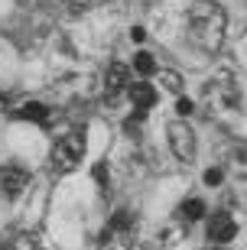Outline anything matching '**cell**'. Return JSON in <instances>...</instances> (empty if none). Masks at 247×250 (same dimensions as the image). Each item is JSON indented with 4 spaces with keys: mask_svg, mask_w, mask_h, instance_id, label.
Instances as JSON below:
<instances>
[{
    "mask_svg": "<svg viewBox=\"0 0 247 250\" xmlns=\"http://www.w3.org/2000/svg\"><path fill=\"white\" fill-rule=\"evenodd\" d=\"M185 33H189V42H192L199 52H218L221 42H225V33H228V17L221 3L215 0H195L189 13H185Z\"/></svg>",
    "mask_w": 247,
    "mask_h": 250,
    "instance_id": "6da1fadb",
    "label": "cell"
},
{
    "mask_svg": "<svg viewBox=\"0 0 247 250\" xmlns=\"http://www.w3.org/2000/svg\"><path fill=\"white\" fill-rule=\"evenodd\" d=\"M205 101H208L211 114L221 117V121H231L241 114V88L238 82L231 78V72H218L205 84Z\"/></svg>",
    "mask_w": 247,
    "mask_h": 250,
    "instance_id": "7a4b0ae2",
    "label": "cell"
},
{
    "mask_svg": "<svg viewBox=\"0 0 247 250\" xmlns=\"http://www.w3.org/2000/svg\"><path fill=\"white\" fill-rule=\"evenodd\" d=\"M85 149H88V140H85L82 130H72V133L59 137V140H55V146H52V159H49L52 172H55V176L75 172V169L82 166Z\"/></svg>",
    "mask_w": 247,
    "mask_h": 250,
    "instance_id": "3957f363",
    "label": "cell"
},
{
    "mask_svg": "<svg viewBox=\"0 0 247 250\" xmlns=\"http://www.w3.org/2000/svg\"><path fill=\"white\" fill-rule=\"evenodd\" d=\"M101 244L111 250H130L137 244V218L127 208H117L111 214V221L104 224V234H101Z\"/></svg>",
    "mask_w": 247,
    "mask_h": 250,
    "instance_id": "277c9868",
    "label": "cell"
},
{
    "mask_svg": "<svg viewBox=\"0 0 247 250\" xmlns=\"http://www.w3.org/2000/svg\"><path fill=\"white\" fill-rule=\"evenodd\" d=\"M166 137H169L173 156L179 159V163H192V159H195V149H199V143H195V130L189 127V124L173 121L169 127H166Z\"/></svg>",
    "mask_w": 247,
    "mask_h": 250,
    "instance_id": "5b68a950",
    "label": "cell"
},
{
    "mask_svg": "<svg viewBox=\"0 0 247 250\" xmlns=\"http://www.w3.org/2000/svg\"><path fill=\"white\" fill-rule=\"evenodd\" d=\"M234 234H238V221H234L228 211H215L208 218V244L225 247V244L234 241Z\"/></svg>",
    "mask_w": 247,
    "mask_h": 250,
    "instance_id": "8992f818",
    "label": "cell"
},
{
    "mask_svg": "<svg viewBox=\"0 0 247 250\" xmlns=\"http://www.w3.org/2000/svg\"><path fill=\"white\" fill-rule=\"evenodd\" d=\"M29 188V172L23 166H3L0 169V192L7 198H20Z\"/></svg>",
    "mask_w": 247,
    "mask_h": 250,
    "instance_id": "52a82bcc",
    "label": "cell"
},
{
    "mask_svg": "<svg viewBox=\"0 0 247 250\" xmlns=\"http://www.w3.org/2000/svg\"><path fill=\"white\" fill-rule=\"evenodd\" d=\"M130 88V68L124 62H111L108 68V78H104V98L114 101L120 91H127Z\"/></svg>",
    "mask_w": 247,
    "mask_h": 250,
    "instance_id": "ba28073f",
    "label": "cell"
},
{
    "mask_svg": "<svg viewBox=\"0 0 247 250\" xmlns=\"http://www.w3.org/2000/svg\"><path fill=\"white\" fill-rule=\"evenodd\" d=\"M127 98H130V104H134V107H140V111H150V107L156 104V88H153L150 82H130Z\"/></svg>",
    "mask_w": 247,
    "mask_h": 250,
    "instance_id": "9c48e42d",
    "label": "cell"
},
{
    "mask_svg": "<svg viewBox=\"0 0 247 250\" xmlns=\"http://www.w3.org/2000/svg\"><path fill=\"white\" fill-rule=\"evenodd\" d=\"M17 117L20 121H33V124H43V127H46L49 124V107L39 104V101H29V104H23V107L17 111Z\"/></svg>",
    "mask_w": 247,
    "mask_h": 250,
    "instance_id": "30bf717a",
    "label": "cell"
},
{
    "mask_svg": "<svg viewBox=\"0 0 247 250\" xmlns=\"http://www.w3.org/2000/svg\"><path fill=\"white\" fill-rule=\"evenodd\" d=\"M0 250H43L36 234H13L7 241H0Z\"/></svg>",
    "mask_w": 247,
    "mask_h": 250,
    "instance_id": "8fae6325",
    "label": "cell"
},
{
    "mask_svg": "<svg viewBox=\"0 0 247 250\" xmlns=\"http://www.w3.org/2000/svg\"><path fill=\"white\" fill-rule=\"evenodd\" d=\"M179 218H182V221H202V218H205V202H202V198L182 202L179 205Z\"/></svg>",
    "mask_w": 247,
    "mask_h": 250,
    "instance_id": "7c38bea8",
    "label": "cell"
},
{
    "mask_svg": "<svg viewBox=\"0 0 247 250\" xmlns=\"http://www.w3.org/2000/svg\"><path fill=\"white\" fill-rule=\"evenodd\" d=\"M156 75H159V84H163L166 91H173V94L182 91V75L179 72H173V68H159Z\"/></svg>",
    "mask_w": 247,
    "mask_h": 250,
    "instance_id": "4fadbf2b",
    "label": "cell"
},
{
    "mask_svg": "<svg viewBox=\"0 0 247 250\" xmlns=\"http://www.w3.org/2000/svg\"><path fill=\"white\" fill-rule=\"evenodd\" d=\"M134 68H137V75H143V78L159 72V68H156V59L150 56V52H137V56H134Z\"/></svg>",
    "mask_w": 247,
    "mask_h": 250,
    "instance_id": "5bb4252c",
    "label": "cell"
},
{
    "mask_svg": "<svg viewBox=\"0 0 247 250\" xmlns=\"http://www.w3.org/2000/svg\"><path fill=\"white\" fill-rule=\"evenodd\" d=\"M231 169H234L241 179H247V146H241V149L231 153Z\"/></svg>",
    "mask_w": 247,
    "mask_h": 250,
    "instance_id": "9a60e30c",
    "label": "cell"
},
{
    "mask_svg": "<svg viewBox=\"0 0 247 250\" xmlns=\"http://www.w3.org/2000/svg\"><path fill=\"white\" fill-rule=\"evenodd\" d=\"M62 3H65L68 13H85V10H91L98 0H62Z\"/></svg>",
    "mask_w": 247,
    "mask_h": 250,
    "instance_id": "2e32d148",
    "label": "cell"
},
{
    "mask_svg": "<svg viewBox=\"0 0 247 250\" xmlns=\"http://www.w3.org/2000/svg\"><path fill=\"white\" fill-rule=\"evenodd\" d=\"M143 121H147V111H140V107H137V111H134L127 121H124V130H127V133H134V130H137Z\"/></svg>",
    "mask_w": 247,
    "mask_h": 250,
    "instance_id": "e0dca14e",
    "label": "cell"
},
{
    "mask_svg": "<svg viewBox=\"0 0 247 250\" xmlns=\"http://www.w3.org/2000/svg\"><path fill=\"white\" fill-rule=\"evenodd\" d=\"M192 111H195V104L189 101V98H179V101H176V114H179V117H189Z\"/></svg>",
    "mask_w": 247,
    "mask_h": 250,
    "instance_id": "ac0fdd59",
    "label": "cell"
},
{
    "mask_svg": "<svg viewBox=\"0 0 247 250\" xmlns=\"http://www.w3.org/2000/svg\"><path fill=\"white\" fill-rule=\"evenodd\" d=\"M221 176H225V172H221L218 166H215V169H205V186H221Z\"/></svg>",
    "mask_w": 247,
    "mask_h": 250,
    "instance_id": "d6986e66",
    "label": "cell"
},
{
    "mask_svg": "<svg viewBox=\"0 0 247 250\" xmlns=\"http://www.w3.org/2000/svg\"><path fill=\"white\" fill-rule=\"evenodd\" d=\"M94 182H98L101 188H108V166H104V163L94 166Z\"/></svg>",
    "mask_w": 247,
    "mask_h": 250,
    "instance_id": "ffe728a7",
    "label": "cell"
},
{
    "mask_svg": "<svg viewBox=\"0 0 247 250\" xmlns=\"http://www.w3.org/2000/svg\"><path fill=\"white\" fill-rule=\"evenodd\" d=\"M143 36H147V33H143L140 26H134V29H130V39H134V42H143Z\"/></svg>",
    "mask_w": 247,
    "mask_h": 250,
    "instance_id": "44dd1931",
    "label": "cell"
},
{
    "mask_svg": "<svg viewBox=\"0 0 247 250\" xmlns=\"http://www.w3.org/2000/svg\"><path fill=\"white\" fill-rule=\"evenodd\" d=\"M0 111H3V94H0Z\"/></svg>",
    "mask_w": 247,
    "mask_h": 250,
    "instance_id": "7402d4cb",
    "label": "cell"
},
{
    "mask_svg": "<svg viewBox=\"0 0 247 250\" xmlns=\"http://www.w3.org/2000/svg\"><path fill=\"white\" fill-rule=\"evenodd\" d=\"M221 250H225V247H221Z\"/></svg>",
    "mask_w": 247,
    "mask_h": 250,
    "instance_id": "603a6c76",
    "label": "cell"
}]
</instances>
